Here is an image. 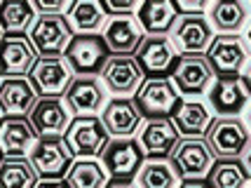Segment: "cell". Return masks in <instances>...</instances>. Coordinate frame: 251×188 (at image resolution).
Masks as SVG:
<instances>
[{"mask_svg": "<svg viewBox=\"0 0 251 188\" xmlns=\"http://www.w3.org/2000/svg\"><path fill=\"white\" fill-rule=\"evenodd\" d=\"M209 26L219 35H235L247 22V5L240 0H214L209 5Z\"/></svg>", "mask_w": 251, "mask_h": 188, "instance_id": "27", "label": "cell"}, {"mask_svg": "<svg viewBox=\"0 0 251 188\" xmlns=\"http://www.w3.org/2000/svg\"><path fill=\"white\" fill-rule=\"evenodd\" d=\"M101 7L106 12V17H127V14H134L141 7L139 0H101Z\"/></svg>", "mask_w": 251, "mask_h": 188, "instance_id": "33", "label": "cell"}, {"mask_svg": "<svg viewBox=\"0 0 251 188\" xmlns=\"http://www.w3.org/2000/svg\"><path fill=\"white\" fill-rule=\"evenodd\" d=\"M178 174L169 158H143L136 172V188H176Z\"/></svg>", "mask_w": 251, "mask_h": 188, "instance_id": "28", "label": "cell"}, {"mask_svg": "<svg viewBox=\"0 0 251 188\" xmlns=\"http://www.w3.org/2000/svg\"><path fill=\"white\" fill-rule=\"evenodd\" d=\"M101 125L108 136L113 139H131L139 125L143 122L141 113L136 111L131 99H113L106 104V108L101 113Z\"/></svg>", "mask_w": 251, "mask_h": 188, "instance_id": "22", "label": "cell"}, {"mask_svg": "<svg viewBox=\"0 0 251 188\" xmlns=\"http://www.w3.org/2000/svg\"><path fill=\"white\" fill-rule=\"evenodd\" d=\"M178 141V132L169 118H151L143 122L136 144L143 158H167Z\"/></svg>", "mask_w": 251, "mask_h": 188, "instance_id": "20", "label": "cell"}, {"mask_svg": "<svg viewBox=\"0 0 251 188\" xmlns=\"http://www.w3.org/2000/svg\"><path fill=\"white\" fill-rule=\"evenodd\" d=\"M176 14H204V10H209V2L204 0H197V2H186V0H176L174 2Z\"/></svg>", "mask_w": 251, "mask_h": 188, "instance_id": "35", "label": "cell"}, {"mask_svg": "<svg viewBox=\"0 0 251 188\" xmlns=\"http://www.w3.org/2000/svg\"><path fill=\"white\" fill-rule=\"evenodd\" d=\"M35 188H68L64 179H52V181H38Z\"/></svg>", "mask_w": 251, "mask_h": 188, "instance_id": "37", "label": "cell"}, {"mask_svg": "<svg viewBox=\"0 0 251 188\" xmlns=\"http://www.w3.org/2000/svg\"><path fill=\"white\" fill-rule=\"evenodd\" d=\"M35 54L40 56H61L68 47L73 31L61 14H35V22L28 28V35Z\"/></svg>", "mask_w": 251, "mask_h": 188, "instance_id": "6", "label": "cell"}, {"mask_svg": "<svg viewBox=\"0 0 251 188\" xmlns=\"http://www.w3.org/2000/svg\"><path fill=\"white\" fill-rule=\"evenodd\" d=\"M143 38H146V33H143V28L139 26L134 14H127V17H108V22L103 26V33H101V40L106 45L108 54L134 56V52L141 45Z\"/></svg>", "mask_w": 251, "mask_h": 188, "instance_id": "19", "label": "cell"}, {"mask_svg": "<svg viewBox=\"0 0 251 188\" xmlns=\"http://www.w3.org/2000/svg\"><path fill=\"white\" fill-rule=\"evenodd\" d=\"M169 120L176 127L178 136L183 134L186 139H202L207 127L214 120V115L200 101H178L174 113L169 115Z\"/></svg>", "mask_w": 251, "mask_h": 188, "instance_id": "24", "label": "cell"}, {"mask_svg": "<svg viewBox=\"0 0 251 188\" xmlns=\"http://www.w3.org/2000/svg\"><path fill=\"white\" fill-rule=\"evenodd\" d=\"M169 80L178 94H204L214 82V73L204 54H178Z\"/></svg>", "mask_w": 251, "mask_h": 188, "instance_id": "12", "label": "cell"}, {"mask_svg": "<svg viewBox=\"0 0 251 188\" xmlns=\"http://www.w3.org/2000/svg\"><path fill=\"white\" fill-rule=\"evenodd\" d=\"M73 80V73L64 56H38L28 71V82L38 97H61Z\"/></svg>", "mask_w": 251, "mask_h": 188, "instance_id": "10", "label": "cell"}, {"mask_svg": "<svg viewBox=\"0 0 251 188\" xmlns=\"http://www.w3.org/2000/svg\"><path fill=\"white\" fill-rule=\"evenodd\" d=\"M141 162L143 153L134 136L131 139H110L101 153V165L106 169L108 179H118V181H131L136 177Z\"/></svg>", "mask_w": 251, "mask_h": 188, "instance_id": "8", "label": "cell"}, {"mask_svg": "<svg viewBox=\"0 0 251 188\" xmlns=\"http://www.w3.org/2000/svg\"><path fill=\"white\" fill-rule=\"evenodd\" d=\"M35 50L26 33H2L0 38V76L26 78L35 64Z\"/></svg>", "mask_w": 251, "mask_h": 188, "instance_id": "17", "label": "cell"}, {"mask_svg": "<svg viewBox=\"0 0 251 188\" xmlns=\"http://www.w3.org/2000/svg\"><path fill=\"white\" fill-rule=\"evenodd\" d=\"M38 174L28 158H5L0 160V188H35Z\"/></svg>", "mask_w": 251, "mask_h": 188, "instance_id": "32", "label": "cell"}, {"mask_svg": "<svg viewBox=\"0 0 251 188\" xmlns=\"http://www.w3.org/2000/svg\"><path fill=\"white\" fill-rule=\"evenodd\" d=\"M38 139L28 118H0V155L28 158Z\"/></svg>", "mask_w": 251, "mask_h": 188, "instance_id": "21", "label": "cell"}, {"mask_svg": "<svg viewBox=\"0 0 251 188\" xmlns=\"http://www.w3.org/2000/svg\"><path fill=\"white\" fill-rule=\"evenodd\" d=\"M31 7L35 14H61V17H66L73 7V0H33Z\"/></svg>", "mask_w": 251, "mask_h": 188, "instance_id": "34", "label": "cell"}, {"mask_svg": "<svg viewBox=\"0 0 251 188\" xmlns=\"http://www.w3.org/2000/svg\"><path fill=\"white\" fill-rule=\"evenodd\" d=\"M26 118L38 136H64L71 125V111L61 97H38Z\"/></svg>", "mask_w": 251, "mask_h": 188, "instance_id": "16", "label": "cell"}, {"mask_svg": "<svg viewBox=\"0 0 251 188\" xmlns=\"http://www.w3.org/2000/svg\"><path fill=\"white\" fill-rule=\"evenodd\" d=\"M68 28L73 31V35H87V33H99L108 17L101 7L99 0H75L71 12L66 14Z\"/></svg>", "mask_w": 251, "mask_h": 188, "instance_id": "26", "label": "cell"}, {"mask_svg": "<svg viewBox=\"0 0 251 188\" xmlns=\"http://www.w3.org/2000/svg\"><path fill=\"white\" fill-rule=\"evenodd\" d=\"M204 59L216 78L244 76V66L249 59V45L242 35H216L209 43Z\"/></svg>", "mask_w": 251, "mask_h": 188, "instance_id": "4", "label": "cell"}, {"mask_svg": "<svg viewBox=\"0 0 251 188\" xmlns=\"http://www.w3.org/2000/svg\"><path fill=\"white\" fill-rule=\"evenodd\" d=\"M172 45L178 54H202L214 40V31L204 14H181L176 17Z\"/></svg>", "mask_w": 251, "mask_h": 188, "instance_id": "13", "label": "cell"}, {"mask_svg": "<svg viewBox=\"0 0 251 188\" xmlns=\"http://www.w3.org/2000/svg\"><path fill=\"white\" fill-rule=\"evenodd\" d=\"M106 188H136V184H134V181H118V179H110L108 184H106Z\"/></svg>", "mask_w": 251, "mask_h": 188, "instance_id": "38", "label": "cell"}, {"mask_svg": "<svg viewBox=\"0 0 251 188\" xmlns=\"http://www.w3.org/2000/svg\"><path fill=\"white\" fill-rule=\"evenodd\" d=\"M0 160H2V155H0Z\"/></svg>", "mask_w": 251, "mask_h": 188, "instance_id": "40", "label": "cell"}, {"mask_svg": "<svg viewBox=\"0 0 251 188\" xmlns=\"http://www.w3.org/2000/svg\"><path fill=\"white\" fill-rule=\"evenodd\" d=\"M134 106L141 113V118H169L174 113L176 104L181 101V94L176 92L174 82L169 78H146L141 87L134 94Z\"/></svg>", "mask_w": 251, "mask_h": 188, "instance_id": "2", "label": "cell"}, {"mask_svg": "<svg viewBox=\"0 0 251 188\" xmlns=\"http://www.w3.org/2000/svg\"><path fill=\"white\" fill-rule=\"evenodd\" d=\"M202 139L214 158L240 160L249 144V132L240 118H214Z\"/></svg>", "mask_w": 251, "mask_h": 188, "instance_id": "1", "label": "cell"}, {"mask_svg": "<svg viewBox=\"0 0 251 188\" xmlns=\"http://www.w3.org/2000/svg\"><path fill=\"white\" fill-rule=\"evenodd\" d=\"M35 22L28 0H2L0 2V31L2 33H26Z\"/></svg>", "mask_w": 251, "mask_h": 188, "instance_id": "30", "label": "cell"}, {"mask_svg": "<svg viewBox=\"0 0 251 188\" xmlns=\"http://www.w3.org/2000/svg\"><path fill=\"white\" fill-rule=\"evenodd\" d=\"M28 162L35 169L38 179L52 181L66 177L68 167L73 165V155L68 151L64 136H40L28 153Z\"/></svg>", "mask_w": 251, "mask_h": 188, "instance_id": "5", "label": "cell"}, {"mask_svg": "<svg viewBox=\"0 0 251 188\" xmlns=\"http://www.w3.org/2000/svg\"><path fill=\"white\" fill-rule=\"evenodd\" d=\"M64 181L68 188H106L110 179L99 160H75L68 167Z\"/></svg>", "mask_w": 251, "mask_h": 188, "instance_id": "31", "label": "cell"}, {"mask_svg": "<svg viewBox=\"0 0 251 188\" xmlns=\"http://www.w3.org/2000/svg\"><path fill=\"white\" fill-rule=\"evenodd\" d=\"M249 101V78L244 76H226L216 78L209 89V104L219 118H235Z\"/></svg>", "mask_w": 251, "mask_h": 188, "instance_id": "15", "label": "cell"}, {"mask_svg": "<svg viewBox=\"0 0 251 188\" xmlns=\"http://www.w3.org/2000/svg\"><path fill=\"white\" fill-rule=\"evenodd\" d=\"M204 181L209 188H244L249 181V169L244 160H214Z\"/></svg>", "mask_w": 251, "mask_h": 188, "instance_id": "29", "label": "cell"}, {"mask_svg": "<svg viewBox=\"0 0 251 188\" xmlns=\"http://www.w3.org/2000/svg\"><path fill=\"white\" fill-rule=\"evenodd\" d=\"M0 38H2V31H0Z\"/></svg>", "mask_w": 251, "mask_h": 188, "instance_id": "39", "label": "cell"}, {"mask_svg": "<svg viewBox=\"0 0 251 188\" xmlns=\"http://www.w3.org/2000/svg\"><path fill=\"white\" fill-rule=\"evenodd\" d=\"M64 141L73 158L80 160H97L101 158L106 144L110 136L106 134L103 125L97 115H87V118H75L71 120L68 130L64 132Z\"/></svg>", "mask_w": 251, "mask_h": 188, "instance_id": "3", "label": "cell"}, {"mask_svg": "<svg viewBox=\"0 0 251 188\" xmlns=\"http://www.w3.org/2000/svg\"><path fill=\"white\" fill-rule=\"evenodd\" d=\"M38 99L28 78H2L0 80V113L5 118H26Z\"/></svg>", "mask_w": 251, "mask_h": 188, "instance_id": "23", "label": "cell"}, {"mask_svg": "<svg viewBox=\"0 0 251 188\" xmlns=\"http://www.w3.org/2000/svg\"><path fill=\"white\" fill-rule=\"evenodd\" d=\"M64 61L68 64L71 73L75 76H97L108 59V50L99 33L73 35L68 47L64 50Z\"/></svg>", "mask_w": 251, "mask_h": 188, "instance_id": "7", "label": "cell"}, {"mask_svg": "<svg viewBox=\"0 0 251 188\" xmlns=\"http://www.w3.org/2000/svg\"><path fill=\"white\" fill-rule=\"evenodd\" d=\"M178 188H209V184L204 179H183Z\"/></svg>", "mask_w": 251, "mask_h": 188, "instance_id": "36", "label": "cell"}, {"mask_svg": "<svg viewBox=\"0 0 251 188\" xmlns=\"http://www.w3.org/2000/svg\"><path fill=\"white\" fill-rule=\"evenodd\" d=\"M101 78L106 87L115 94V99H127L129 94H136V89L146 80L136 59L129 54H110L101 68Z\"/></svg>", "mask_w": 251, "mask_h": 188, "instance_id": "11", "label": "cell"}, {"mask_svg": "<svg viewBox=\"0 0 251 188\" xmlns=\"http://www.w3.org/2000/svg\"><path fill=\"white\" fill-rule=\"evenodd\" d=\"M103 99H106V92L97 76H73L64 92V104L77 118L97 115Z\"/></svg>", "mask_w": 251, "mask_h": 188, "instance_id": "18", "label": "cell"}, {"mask_svg": "<svg viewBox=\"0 0 251 188\" xmlns=\"http://www.w3.org/2000/svg\"><path fill=\"white\" fill-rule=\"evenodd\" d=\"M136 22L143 28L146 35H164L172 33L176 24V7L172 0H146L136 12Z\"/></svg>", "mask_w": 251, "mask_h": 188, "instance_id": "25", "label": "cell"}, {"mask_svg": "<svg viewBox=\"0 0 251 188\" xmlns=\"http://www.w3.org/2000/svg\"><path fill=\"white\" fill-rule=\"evenodd\" d=\"M134 59L139 68L143 71V76L148 78H164V73H169L174 68L178 52L174 50V45L169 38L164 35H146L141 45L136 47Z\"/></svg>", "mask_w": 251, "mask_h": 188, "instance_id": "14", "label": "cell"}, {"mask_svg": "<svg viewBox=\"0 0 251 188\" xmlns=\"http://www.w3.org/2000/svg\"><path fill=\"white\" fill-rule=\"evenodd\" d=\"M178 179H204L214 165V155L204 139H178L169 153Z\"/></svg>", "mask_w": 251, "mask_h": 188, "instance_id": "9", "label": "cell"}]
</instances>
